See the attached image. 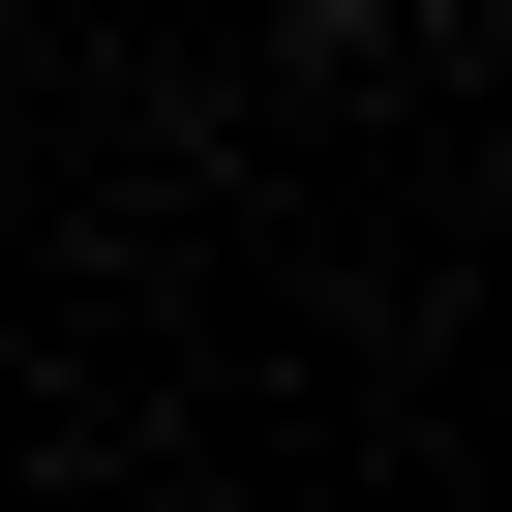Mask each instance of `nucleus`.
Wrapping results in <instances>:
<instances>
[{
    "instance_id": "obj_1",
    "label": "nucleus",
    "mask_w": 512,
    "mask_h": 512,
    "mask_svg": "<svg viewBox=\"0 0 512 512\" xmlns=\"http://www.w3.org/2000/svg\"><path fill=\"white\" fill-rule=\"evenodd\" d=\"M302 31H362V0H302Z\"/></svg>"
}]
</instances>
